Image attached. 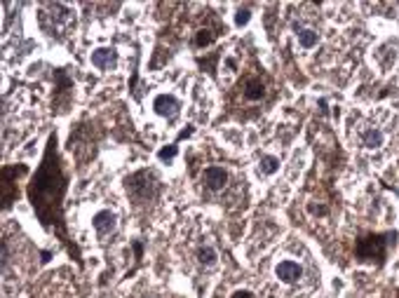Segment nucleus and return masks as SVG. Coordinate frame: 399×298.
<instances>
[{
	"instance_id": "10",
	"label": "nucleus",
	"mask_w": 399,
	"mask_h": 298,
	"mask_svg": "<svg viewBox=\"0 0 399 298\" xmlns=\"http://www.w3.org/2000/svg\"><path fill=\"white\" fill-rule=\"evenodd\" d=\"M228 171L223 169V167H207L204 169V174H202V181H204V186L211 190V193H218V190H223L225 186H228Z\"/></svg>"
},
{
	"instance_id": "17",
	"label": "nucleus",
	"mask_w": 399,
	"mask_h": 298,
	"mask_svg": "<svg viewBox=\"0 0 399 298\" xmlns=\"http://www.w3.org/2000/svg\"><path fill=\"white\" fill-rule=\"evenodd\" d=\"M176 155H179V143L176 141L169 143V146H162V148L157 150V160H160V162H167V164H169Z\"/></svg>"
},
{
	"instance_id": "19",
	"label": "nucleus",
	"mask_w": 399,
	"mask_h": 298,
	"mask_svg": "<svg viewBox=\"0 0 399 298\" xmlns=\"http://www.w3.org/2000/svg\"><path fill=\"white\" fill-rule=\"evenodd\" d=\"M308 211H310L312 216H326V214H329V207H326V204L310 202V204H308Z\"/></svg>"
},
{
	"instance_id": "6",
	"label": "nucleus",
	"mask_w": 399,
	"mask_h": 298,
	"mask_svg": "<svg viewBox=\"0 0 399 298\" xmlns=\"http://www.w3.org/2000/svg\"><path fill=\"white\" fill-rule=\"evenodd\" d=\"M153 110L164 120H174L181 113V101L174 94H157L153 99Z\"/></svg>"
},
{
	"instance_id": "9",
	"label": "nucleus",
	"mask_w": 399,
	"mask_h": 298,
	"mask_svg": "<svg viewBox=\"0 0 399 298\" xmlns=\"http://www.w3.org/2000/svg\"><path fill=\"white\" fill-rule=\"evenodd\" d=\"M92 66L99 68V71H113L118 66V49L115 47H96L92 54H89Z\"/></svg>"
},
{
	"instance_id": "11",
	"label": "nucleus",
	"mask_w": 399,
	"mask_h": 298,
	"mask_svg": "<svg viewBox=\"0 0 399 298\" xmlns=\"http://www.w3.org/2000/svg\"><path fill=\"white\" fill-rule=\"evenodd\" d=\"M263 96H265V82L258 75L244 82V99L247 101H261Z\"/></svg>"
},
{
	"instance_id": "18",
	"label": "nucleus",
	"mask_w": 399,
	"mask_h": 298,
	"mask_svg": "<svg viewBox=\"0 0 399 298\" xmlns=\"http://www.w3.org/2000/svg\"><path fill=\"white\" fill-rule=\"evenodd\" d=\"M249 21H251V10H249V7H237V12H235V26L242 28V26H247Z\"/></svg>"
},
{
	"instance_id": "5",
	"label": "nucleus",
	"mask_w": 399,
	"mask_h": 298,
	"mask_svg": "<svg viewBox=\"0 0 399 298\" xmlns=\"http://www.w3.org/2000/svg\"><path fill=\"white\" fill-rule=\"evenodd\" d=\"M24 174H28V167L26 164H7V167H3V171H0V195H3V209H10L12 207V202L17 200V190H12V178L17 176H24Z\"/></svg>"
},
{
	"instance_id": "14",
	"label": "nucleus",
	"mask_w": 399,
	"mask_h": 298,
	"mask_svg": "<svg viewBox=\"0 0 399 298\" xmlns=\"http://www.w3.org/2000/svg\"><path fill=\"white\" fill-rule=\"evenodd\" d=\"M296 38H298V45L303 49L317 47V42H319V33L312 31V28H296Z\"/></svg>"
},
{
	"instance_id": "13",
	"label": "nucleus",
	"mask_w": 399,
	"mask_h": 298,
	"mask_svg": "<svg viewBox=\"0 0 399 298\" xmlns=\"http://www.w3.org/2000/svg\"><path fill=\"white\" fill-rule=\"evenodd\" d=\"M197 263L202 265V268H214V265L218 263V251L211 247V244H204V247H200L195 254Z\"/></svg>"
},
{
	"instance_id": "8",
	"label": "nucleus",
	"mask_w": 399,
	"mask_h": 298,
	"mask_svg": "<svg viewBox=\"0 0 399 298\" xmlns=\"http://www.w3.org/2000/svg\"><path fill=\"white\" fill-rule=\"evenodd\" d=\"M275 275H277L279 282H284V284H296L298 279L303 277V265L298 263V261H279L277 268H275Z\"/></svg>"
},
{
	"instance_id": "12",
	"label": "nucleus",
	"mask_w": 399,
	"mask_h": 298,
	"mask_svg": "<svg viewBox=\"0 0 399 298\" xmlns=\"http://www.w3.org/2000/svg\"><path fill=\"white\" fill-rule=\"evenodd\" d=\"M383 143H385V134H383L378 127H369L364 134H362V146H364V148H369V150L380 148Z\"/></svg>"
},
{
	"instance_id": "22",
	"label": "nucleus",
	"mask_w": 399,
	"mask_h": 298,
	"mask_svg": "<svg viewBox=\"0 0 399 298\" xmlns=\"http://www.w3.org/2000/svg\"><path fill=\"white\" fill-rule=\"evenodd\" d=\"M193 132H195V129H193V127H190V125H188V127L183 129L181 134H179V139H176V143H179V141H183V139H188V136L193 134Z\"/></svg>"
},
{
	"instance_id": "1",
	"label": "nucleus",
	"mask_w": 399,
	"mask_h": 298,
	"mask_svg": "<svg viewBox=\"0 0 399 298\" xmlns=\"http://www.w3.org/2000/svg\"><path fill=\"white\" fill-rule=\"evenodd\" d=\"M68 193V176L64 171V160L59 153V139L56 132H52L42 153V160L38 164L35 174L31 176V183L26 188L28 202L35 211V218L40 221V225L49 235H54L64 247L68 249V254L82 265L80 251L71 242L66 230V221H64V200Z\"/></svg>"
},
{
	"instance_id": "21",
	"label": "nucleus",
	"mask_w": 399,
	"mask_h": 298,
	"mask_svg": "<svg viewBox=\"0 0 399 298\" xmlns=\"http://www.w3.org/2000/svg\"><path fill=\"white\" fill-rule=\"evenodd\" d=\"M230 298H254V293L251 291H247V289H237L235 293H233V296Z\"/></svg>"
},
{
	"instance_id": "23",
	"label": "nucleus",
	"mask_w": 399,
	"mask_h": 298,
	"mask_svg": "<svg viewBox=\"0 0 399 298\" xmlns=\"http://www.w3.org/2000/svg\"><path fill=\"white\" fill-rule=\"evenodd\" d=\"M40 261H42V263H47V261H49V258H52V251H40Z\"/></svg>"
},
{
	"instance_id": "24",
	"label": "nucleus",
	"mask_w": 399,
	"mask_h": 298,
	"mask_svg": "<svg viewBox=\"0 0 399 298\" xmlns=\"http://www.w3.org/2000/svg\"><path fill=\"white\" fill-rule=\"evenodd\" d=\"M146 298H148V296H146ZM150 298H160V296H150Z\"/></svg>"
},
{
	"instance_id": "16",
	"label": "nucleus",
	"mask_w": 399,
	"mask_h": 298,
	"mask_svg": "<svg viewBox=\"0 0 399 298\" xmlns=\"http://www.w3.org/2000/svg\"><path fill=\"white\" fill-rule=\"evenodd\" d=\"M214 38H216V35L211 33L209 28H200V31L195 33V38H193V47H197V49L209 47L211 42H214Z\"/></svg>"
},
{
	"instance_id": "7",
	"label": "nucleus",
	"mask_w": 399,
	"mask_h": 298,
	"mask_svg": "<svg viewBox=\"0 0 399 298\" xmlns=\"http://www.w3.org/2000/svg\"><path fill=\"white\" fill-rule=\"evenodd\" d=\"M92 228L96 230L99 237H106V235L115 232V228H118V214L110 209L96 211L94 216H92Z\"/></svg>"
},
{
	"instance_id": "4",
	"label": "nucleus",
	"mask_w": 399,
	"mask_h": 298,
	"mask_svg": "<svg viewBox=\"0 0 399 298\" xmlns=\"http://www.w3.org/2000/svg\"><path fill=\"white\" fill-rule=\"evenodd\" d=\"M40 26L49 38H64L75 26V17L71 7L61 3H45L40 10Z\"/></svg>"
},
{
	"instance_id": "3",
	"label": "nucleus",
	"mask_w": 399,
	"mask_h": 298,
	"mask_svg": "<svg viewBox=\"0 0 399 298\" xmlns=\"http://www.w3.org/2000/svg\"><path fill=\"white\" fill-rule=\"evenodd\" d=\"M125 190H127V197L134 204H148L160 197L162 181L153 169H139L125 178Z\"/></svg>"
},
{
	"instance_id": "20",
	"label": "nucleus",
	"mask_w": 399,
	"mask_h": 298,
	"mask_svg": "<svg viewBox=\"0 0 399 298\" xmlns=\"http://www.w3.org/2000/svg\"><path fill=\"white\" fill-rule=\"evenodd\" d=\"M132 247H134V258H136V261H141V258H143V244L139 242V240H134Z\"/></svg>"
},
{
	"instance_id": "2",
	"label": "nucleus",
	"mask_w": 399,
	"mask_h": 298,
	"mask_svg": "<svg viewBox=\"0 0 399 298\" xmlns=\"http://www.w3.org/2000/svg\"><path fill=\"white\" fill-rule=\"evenodd\" d=\"M399 232L397 230H385V232H364L359 235L355 242V256L362 263H376L383 265L385 263L387 254L397 244Z\"/></svg>"
},
{
	"instance_id": "15",
	"label": "nucleus",
	"mask_w": 399,
	"mask_h": 298,
	"mask_svg": "<svg viewBox=\"0 0 399 298\" xmlns=\"http://www.w3.org/2000/svg\"><path fill=\"white\" fill-rule=\"evenodd\" d=\"M258 171H261L263 176H272V174H277V171H279V157L263 155L261 160H258Z\"/></svg>"
}]
</instances>
